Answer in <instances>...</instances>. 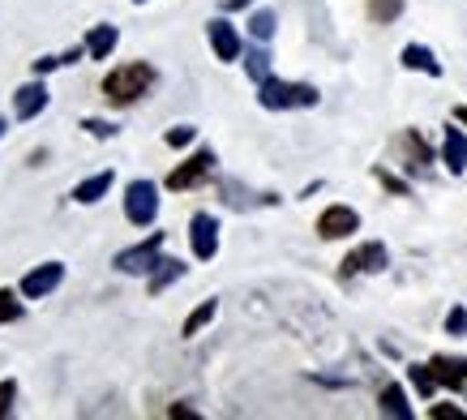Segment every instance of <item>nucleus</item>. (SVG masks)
Masks as SVG:
<instances>
[{"mask_svg": "<svg viewBox=\"0 0 467 420\" xmlns=\"http://www.w3.org/2000/svg\"><path fill=\"white\" fill-rule=\"evenodd\" d=\"M317 86L309 82H279V78H266L257 86V103L266 112H292V108H317Z\"/></svg>", "mask_w": 467, "mask_h": 420, "instance_id": "2", "label": "nucleus"}, {"mask_svg": "<svg viewBox=\"0 0 467 420\" xmlns=\"http://www.w3.org/2000/svg\"><path fill=\"white\" fill-rule=\"evenodd\" d=\"M214 313H219V300H202L198 309H193V313H189V318H184V326H181V335L184 339H193V335H202V331H206V326L214 322Z\"/></svg>", "mask_w": 467, "mask_h": 420, "instance_id": "19", "label": "nucleus"}, {"mask_svg": "<svg viewBox=\"0 0 467 420\" xmlns=\"http://www.w3.org/2000/svg\"><path fill=\"white\" fill-rule=\"evenodd\" d=\"M133 5H146V0H133Z\"/></svg>", "mask_w": 467, "mask_h": 420, "instance_id": "37", "label": "nucleus"}, {"mask_svg": "<svg viewBox=\"0 0 467 420\" xmlns=\"http://www.w3.org/2000/svg\"><path fill=\"white\" fill-rule=\"evenodd\" d=\"M168 416L171 420H176V416H181V420H198V412H193V407H181V404H176V407H168Z\"/></svg>", "mask_w": 467, "mask_h": 420, "instance_id": "33", "label": "nucleus"}, {"mask_svg": "<svg viewBox=\"0 0 467 420\" xmlns=\"http://www.w3.org/2000/svg\"><path fill=\"white\" fill-rule=\"evenodd\" d=\"M433 373L446 391H463L467 386V356H433Z\"/></svg>", "mask_w": 467, "mask_h": 420, "instance_id": "13", "label": "nucleus"}, {"mask_svg": "<svg viewBox=\"0 0 467 420\" xmlns=\"http://www.w3.org/2000/svg\"><path fill=\"white\" fill-rule=\"evenodd\" d=\"M155 86V69L146 60H129V65H116L108 78H103V99L112 108H133L138 99Z\"/></svg>", "mask_w": 467, "mask_h": 420, "instance_id": "1", "label": "nucleus"}, {"mask_svg": "<svg viewBox=\"0 0 467 420\" xmlns=\"http://www.w3.org/2000/svg\"><path fill=\"white\" fill-rule=\"evenodd\" d=\"M184 275V262H176V257H159V267L150 270V296H159L168 283H176Z\"/></svg>", "mask_w": 467, "mask_h": 420, "instance_id": "21", "label": "nucleus"}, {"mask_svg": "<svg viewBox=\"0 0 467 420\" xmlns=\"http://www.w3.org/2000/svg\"><path fill=\"white\" fill-rule=\"evenodd\" d=\"M408 382H411V391L420 394V399H433V391L441 386L438 373H433V364H408Z\"/></svg>", "mask_w": 467, "mask_h": 420, "instance_id": "20", "label": "nucleus"}, {"mask_svg": "<svg viewBox=\"0 0 467 420\" xmlns=\"http://www.w3.org/2000/svg\"><path fill=\"white\" fill-rule=\"evenodd\" d=\"M193 138H198V129H193V125H176V129H168V133H163V142H168V146H176V151H181V146H189Z\"/></svg>", "mask_w": 467, "mask_h": 420, "instance_id": "26", "label": "nucleus"}, {"mask_svg": "<svg viewBox=\"0 0 467 420\" xmlns=\"http://www.w3.org/2000/svg\"><path fill=\"white\" fill-rule=\"evenodd\" d=\"M249 0H223V9H244Z\"/></svg>", "mask_w": 467, "mask_h": 420, "instance_id": "35", "label": "nucleus"}, {"mask_svg": "<svg viewBox=\"0 0 467 420\" xmlns=\"http://www.w3.org/2000/svg\"><path fill=\"white\" fill-rule=\"evenodd\" d=\"M244 26H249V35H254L257 43H270V39H275V14H270V9H257V14L249 17Z\"/></svg>", "mask_w": 467, "mask_h": 420, "instance_id": "24", "label": "nucleus"}, {"mask_svg": "<svg viewBox=\"0 0 467 420\" xmlns=\"http://www.w3.org/2000/svg\"><path fill=\"white\" fill-rule=\"evenodd\" d=\"M390 267V253H386L382 240H365V245H356L348 257L339 262V275L343 279H352V275H382Z\"/></svg>", "mask_w": 467, "mask_h": 420, "instance_id": "6", "label": "nucleus"}, {"mask_svg": "<svg viewBox=\"0 0 467 420\" xmlns=\"http://www.w3.org/2000/svg\"><path fill=\"white\" fill-rule=\"evenodd\" d=\"M47 108V86H43V78H35V82L17 86L14 90V116L17 121H35V116Z\"/></svg>", "mask_w": 467, "mask_h": 420, "instance_id": "11", "label": "nucleus"}, {"mask_svg": "<svg viewBox=\"0 0 467 420\" xmlns=\"http://www.w3.org/2000/svg\"><path fill=\"white\" fill-rule=\"evenodd\" d=\"M22 292H14V288H0V326H9L22 318V300H17Z\"/></svg>", "mask_w": 467, "mask_h": 420, "instance_id": "25", "label": "nucleus"}, {"mask_svg": "<svg viewBox=\"0 0 467 420\" xmlns=\"http://www.w3.org/2000/svg\"><path fill=\"white\" fill-rule=\"evenodd\" d=\"M82 129H86V133H90V138H116V125H112V121H95V116H86V121H82Z\"/></svg>", "mask_w": 467, "mask_h": 420, "instance_id": "29", "label": "nucleus"}, {"mask_svg": "<svg viewBox=\"0 0 467 420\" xmlns=\"http://www.w3.org/2000/svg\"><path fill=\"white\" fill-rule=\"evenodd\" d=\"M373 176H378V181H382L386 189H390V194H399V197H408V194H411V184H408V181H399L395 172H386V168H373Z\"/></svg>", "mask_w": 467, "mask_h": 420, "instance_id": "28", "label": "nucleus"}, {"mask_svg": "<svg viewBox=\"0 0 467 420\" xmlns=\"http://www.w3.org/2000/svg\"><path fill=\"white\" fill-rule=\"evenodd\" d=\"M433 420H463V407H451V404H438L433 412H429Z\"/></svg>", "mask_w": 467, "mask_h": 420, "instance_id": "32", "label": "nucleus"}, {"mask_svg": "<svg viewBox=\"0 0 467 420\" xmlns=\"http://www.w3.org/2000/svg\"><path fill=\"white\" fill-rule=\"evenodd\" d=\"M189 245H193V257L198 262H211L214 253H219V219L198 210L193 219H189Z\"/></svg>", "mask_w": 467, "mask_h": 420, "instance_id": "9", "label": "nucleus"}, {"mask_svg": "<svg viewBox=\"0 0 467 420\" xmlns=\"http://www.w3.org/2000/svg\"><path fill=\"white\" fill-rule=\"evenodd\" d=\"M116 184V172H95V176H86L82 184H73V202H82V206H95L99 197H108V189Z\"/></svg>", "mask_w": 467, "mask_h": 420, "instance_id": "14", "label": "nucleus"}, {"mask_svg": "<svg viewBox=\"0 0 467 420\" xmlns=\"http://www.w3.org/2000/svg\"><path fill=\"white\" fill-rule=\"evenodd\" d=\"M441 163H446V172L451 176H463L467 172V138L463 129H446V138H441Z\"/></svg>", "mask_w": 467, "mask_h": 420, "instance_id": "12", "label": "nucleus"}, {"mask_svg": "<svg viewBox=\"0 0 467 420\" xmlns=\"http://www.w3.org/2000/svg\"><path fill=\"white\" fill-rule=\"evenodd\" d=\"M65 283V262H43V267L26 270V279L17 292L26 296V300H43V296H52Z\"/></svg>", "mask_w": 467, "mask_h": 420, "instance_id": "10", "label": "nucleus"}, {"mask_svg": "<svg viewBox=\"0 0 467 420\" xmlns=\"http://www.w3.org/2000/svg\"><path fill=\"white\" fill-rule=\"evenodd\" d=\"M60 65H65V60H60V57H39V60H35V65H30V73H35V78H43V73L60 69Z\"/></svg>", "mask_w": 467, "mask_h": 420, "instance_id": "31", "label": "nucleus"}, {"mask_svg": "<svg viewBox=\"0 0 467 420\" xmlns=\"http://www.w3.org/2000/svg\"><path fill=\"white\" fill-rule=\"evenodd\" d=\"M244 73H249L257 86L266 82V78H270V52H266V47H254V52H244Z\"/></svg>", "mask_w": 467, "mask_h": 420, "instance_id": "23", "label": "nucleus"}, {"mask_svg": "<svg viewBox=\"0 0 467 420\" xmlns=\"http://www.w3.org/2000/svg\"><path fill=\"white\" fill-rule=\"evenodd\" d=\"M14 399H17V382L5 378L0 382V416H9V412H14Z\"/></svg>", "mask_w": 467, "mask_h": 420, "instance_id": "30", "label": "nucleus"}, {"mask_svg": "<svg viewBox=\"0 0 467 420\" xmlns=\"http://www.w3.org/2000/svg\"><path fill=\"white\" fill-rule=\"evenodd\" d=\"M399 60H403V69H416V73H429V78H441V60L429 52L425 43H408Z\"/></svg>", "mask_w": 467, "mask_h": 420, "instance_id": "15", "label": "nucleus"}, {"mask_svg": "<svg viewBox=\"0 0 467 420\" xmlns=\"http://www.w3.org/2000/svg\"><path fill=\"white\" fill-rule=\"evenodd\" d=\"M378 407H382L386 416H395V420H411V416H416V412L408 407V394H403V386H395V382H390V386H382V394H378Z\"/></svg>", "mask_w": 467, "mask_h": 420, "instance_id": "18", "label": "nucleus"}, {"mask_svg": "<svg viewBox=\"0 0 467 420\" xmlns=\"http://www.w3.org/2000/svg\"><path fill=\"white\" fill-rule=\"evenodd\" d=\"M206 39H211L214 57L223 60V65H232V60H241L244 39H241V30L232 26L227 17H211V22H206Z\"/></svg>", "mask_w": 467, "mask_h": 420, "instance_id": "7", "label": "nucleus"}, {"mask_svg": "<svg viewBox=\"0 0 467 420\" xmlns=\"http://www.w3.org/2000/svg\"><path fill=\"white\" fill-rule=\"evenodd\" d=\"M211 172H214V151H211V146H202V151H193L184 163H176V168L168 172V181H163V184H168L171 194H184V189H198Z\"/></svg>", "mask_w": 467, "mask_h": 420, "instance_id": "5", "label": "nucleus"}, {"mask_svg": "<svg viewBox=\"0 0 467 420\" xmlns=\"http://www.w3.org/2000/svg\"><path fill=\"white\" fill-rule=\"evenodd\" d=\"M403 5L408 0H368V22H378V26H390V22H399L403 17Z\"/></svg>", "mask_w": 467, "mask_h": 420, "instance_id": "22", "label": "nucleus"}, {"mask_svg": "<svg viewBox=\"0 0 467 420\" xmlns=\"http://www.w3.org/2000/svg\"><path fill=\"white\" fill-rule=\"evenodd\" d=\"M116 43H120V30L116 26H90V35H86V52H90V60H108L116 52Z\"/></svg>", "mask_w": 467, "mask_h": 420, "instance_id": "16", "label": "nucleus"}, {"mask_svg": "<svg viewBox=\"0 0 467 420\" xmlns=\"http://www.w3.org/2000/svg\"><path fill=\"white\" fill-rule=\"evenodd\" d=\"M159 257H163V232H150L146 240L116 253V270L120 275H150L159 267Z\"/></svg>", "mask_w": 467, "mask_h": 420, "instance_id": "4", "label": "nucleus"}, {"mask_svg": "<svg viewBox=\"0 0 467 420\" xmlns=\"http://www.w3.org/2000/svg\"><path fill=\"white\" fill-rule=\"evenodd\" d=\"M403 151H408V172H425L429 163H433V151H429V142L420 138L416 129L403 133Z\"/></svg>", "mask_w": 467, "mask_h": 420, "instance_id": "17", "label": "nucleus"}, {"mask_svg": "<svg viewBox=\"0 0 467 420\" xmlns=\"http://www.w3.org/2000/svg\"><path fill=\"white\" fill-rule=\"evenodd\" d=\"M446 335H454V339L467 335V309L463 305H454L451 313H446Z\"/></svg>", "mask_w": 467, "mask_h": 420, "instance_id": "27", "label": "nucleus"}, {"mask_svg": "<svg viewBox=\"0 0 467 420\" xmlns=\"http://www.w3.org/2000/svg\"><path fill=\"white\" fill-rule=\"evenodd\" d=\"M352 232H360V215L352 206L335 202V206H326L317 215V236L322 240H343V236H352Z\"/></svg>", "mask_w": 467, "mask_h": 420, "instance_id": "8", "label": "nucleus"}, {"mask_svg": "<svg viewBox=\"0 0 467 420\" xmlns=\"http://www.w3.org/2000/svg\"><path fill=\"white\" fill-rule=\"evenodd\" d=\"M5 129H9V125H5V121H0V138H5Z\"/></svg>", "mask_w": 467, "mask_h": 420, "instance_id": "36", "label": "nucleus"}, {"mask_svg": "<svg viewBox=\"0 0 467 420\" xmlns=\"http://www.w3.org/2000/svg\"><path fill=\"white\" fill-rule=\"evenodd\" d=\"M125 219L133 227H150L159 219V184L155 181L125 184Z\"/></svg>", "mask_w": 467, "mask_h": 420, "instance_id": "3", "label": "nucleus"}, {"mask_svg": "<svg viewBox=\"0 0 467 420\" xmlns=\"http://www.w3.org/2000/svg\"><path fill=\"white\" fill-rule=\"evenodd\" d=\"M454 121H459V125H467V103H463V108H454Z\"/></svg>", "mask_w": 467, "mask_h": 420, "instance_id": "34", "label": "nucleus"}, {"mask_svg": "<svg viewBox=\"0 0 467 420\" xmlns=\"http://www.w3.org/2000/svg\"><path fill=\"white\" fill-rule=\"evenodd\" d=\"M463 399H467V386H463Z\"/></svg>", "mask_w": 467, "mask_h": 420, "instance_id": "38", "label": "nucleus"}]
</instances>
